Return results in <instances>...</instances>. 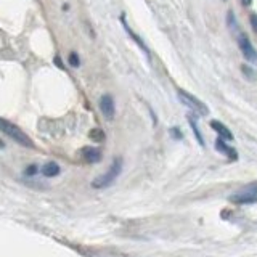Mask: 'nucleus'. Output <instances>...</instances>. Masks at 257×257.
Here are the masks:
<instances>
[{
  "label": "nucleus",
  "instance_id": "obj_2",
  "mask_svg": "<svg viewBox=\"0 0 257 257\" xmlns=\"http://www.w3.org/2000/svg\"><path fill=\"white\" fill-rule=\"evenodd\" d=\"M121 171H123V159L114 158L110 169H108L105 174L98 175V177L92 182V187L97 188V190H103V188H108L110 185H113L114 180H116L121 175Z\"/></svg>",
  "mask_w": 257,
  "mask_h": 257
},
{
  "label": "nucleus",
  "instance_id": "obj_19",
  "mask_svg": "<svg viewBox=\"0 0 257 257\" xmlns=\"http://www.w3.org/2000/svg\"><path fill=\"white\" fill-rule=\"evenodd\" d=\"M172 132L175 133V138H180V132H179V128H172Z\"/></svg>",
  "mask_w": 257,
  "mask_h": 257
},
{
  "label": "nucleus",
  "instance_id": "obj_20",
  "mask_svg": "<svg viewBox=\"0 0 257 257\" xmlns=\"http://www.w3.org/2000/svg\"><path fill=\"white\" fill-rule=\"evenodd\" d=\"M241 2H243V5H245V6H248V5H251L253 0H241Z\"/></svg>",
  "mask_w": 257,
  "mask_h": 257
},
{
  "label": "nucleus",
  "instance_id": "obj_16",
  "mask_svg": "<svg viewBox=\"0 0 257 257\" xmlns=\"http://www.w3.org/2000/svg\"><path fill=\"white\" fill-rule=\"evenodd\" d=\"M37 172H39V167L36 164H31L29 167H26V171H24V174L28 175V177H32V175H36Z\"/></svg>",
  "mask_w": 257,
  "mask_h": 257
},
{
  "label": "nucleus",
  "instance_id": "obj_11",
  "mask_svg": "<svg viewBox=\"0 0 257 257\" xmlns=\"http://www.w3.org/2000/svg\"><path fill=\"white\" fill-rule=\"evenodd\" d=\"M40 172H42L44 177H57V175L60 174V166L57 164V162H47V164L42 166V169H40Z\"/></svg>",
  "mask_w": 257,
  "mask_h": 257
},
{
  "label": "nucleus",
  "instance_id": "obj_17",
  "mask_svg": "<svg viewBox=\"0 0 257 257\" xmlns=\"http://www.w3.org/2000/svg\"><path fill=\"white\" fill-rule=\"evenodd\" d=\"M249 19H251V26H253V31L257 34V15H256V13H253V15H251V18H249Z\"/></svg>",
  "mask_w": 257,
  "mask_h": 257
},
{
  "label": "nucleus",
  "instance_id": "obj_4",
  "mask_svg": "<svg viewBox=\"0 0 257 257\" xmlns=\"http://www.w3.org/2000/svg\"><path fill=\"white\" fill-rule=\"evenodd\" d=\"M230 201L235 202V204H254V202H257V182L245 187L238 193L232 194Z\"/></svg>",
  "mask_w": 257,
  "mask_h": 257
},
{
  "label": "nucleus",
  "instance_id": "obj_6",
  "mask_svg": "<svg viewBox=\"0 0 257 257\" xmlns=\"http://www.w3.org/2000/svg\"><path fill=\"white\" fill-rule=\"evenodd\" d=\"M100 111L101 114L108 119L111 121L116 116V105H114V98L111 95H103L100 100Z\"/></svg>",
  "mask_w": 257,
  "mask_h": 257
},
{
  "label": "nucleus",
  "instance_id": "obj_18",
  "mask_svg": "<svg viewBox=\"0 0 257 257\" xmlns=\"http://www.w3.org/2000/svg\"><path fill=\"white\" fill-rule=\"evenodd\" d=\"M241 69H243V71H245V74H246V76H249V77H251V79H254V74H253V69H249V67H248L246 64H245V66H243V67H241Z\"/></svg>",
  "mask_w": 257,
  "mask_h": 257
},
{
  "label": "nucleus",
  "instance_id": "obj_13",
  "mask_svg": "<svg viewBox=\"0 0 257 257\" xmlns=\"http://www.w3.org/2000/svg\"><path fill=\"white\" fill-rule=\"evenodd\" d=\"M89 137L93 140V141H103L105 140V132L101 130V128H92L90 130V133H89Z\"/></svg>",
  "mask_w": 257,
  "mask_h": 257
},
{
  "label": "nucleus",
  "instance_id": "obj_12",
  "mask_svg": "<svg viewBox=\"0 0 257 257\" xmlns=\"http://www.w3.org/2000/svg\"><path fill=\"white\" fill-rule=\"evenodd\" d=\"M188 124H190L192 130H193V133H194V137H196V140H198V143H199L201 146H204V138H202L199 128H198V126H196V121H194L192 116H188Z\"/></svg>",
  "mask_w": 257,
  "mask_h": 257
},
{
  "label": "nucleus",
  "instance_id": "obj_14",
  "mask_svg": "<svg viewBox=\"0 0 257 257\" xmlns=\"http://www.w3.org/2000/svg\"><path fill=\"white\" fill-rule=\"evenodd\" d=\"M67 63H69L72 67H77L80 64V60H79V55L76 52H71L69 57H67Z\"/></svg>",
  "mask_w": 257,
  "mask_h": 257
},
{
  "label": "nucleus",
  "instance_id": "obj_10",
  "mask_svg": "<svg viewBox=\"0 0 257 257\" xmlns=\"http://www.w3.org/2000/svg\"><path fill=\"white\" fill-rule=\"evenodd\" d=\"M211 127H212L214 130L217 132L224 140H227V141L233 140V133H232V130H230V128H228L225 124H222V123H219V121L214 119V121H211Z\"/></svg>",
  "mask_w": 257,
  "mask_h": 257
},
{
  "label": "nucleus",
  "instance_id": "obj_7",
  "mask_svg": "<svg viewBox=\"0 0 257 257\" xmlns=\"http://www.w3.org/2000/svg\"><path fill=\"white\" fill-rule=\"evenodd\" d=\"M80 156H82L85 162H89V164H95V162H100L101 159V151L93 146H84L80 150Z\"/></svg>",
  "mask_w": 257,
  "mask_h": 257
},
{
  "label": "nucleus",
  "instance_id": "obj_5",
  "mask_svg": "<svg viewBox=\"0 0 257 257\" xmlns=\"http://www.w3.org/2000/svg\"><path fill=\"white\" fill-rule=\"evenodd\" d=\"M238 47H240V50L243 53V57H245V60H248V62H251V63L257 62V52H256V49L251 44V40H249V37L246 36L245 32L238 34Z\"/></svg>",
  "mask_w": 257,
  "mask_h": 257
},
{
  "label": "nucleus",
  "instance_id": "obj_21",
  "mask_svg": "<svg viewBox=\"0 0 257 257\" xmlns=\"http://www.w3.org/2000/svg\"><path fill=\"white\" fill-rule=\"evenodd\" d=\"M55 63H57L60 67H63V66H62V62H60V57H57V58H55Z\"/></svg>",
  "mask_w": 257,
  "mask_h": 257
},
{
  "label": "nucleus",
  "instance_id": "obj_15",
  "mask_svg": "<svg viewBox=\"0 0 257 257\" xmlns=\"http://www.w3.org/2000/svg\"><path fill=\"white\" fill-rule=\"evenodd\" d=\"M227 21H228V26L230 28H236V18H235V13L230 10L228 13H227Z\"/></svg>",
  "mask_w": 257,
  "mask_h": 257
},
{
  "label": "nucleus",
  "instance_id": "obj_8",
  "mask_svg": "<svg viewBox=\"0 0 257 257\" xmlns=\"http://www.w3.org/2000/svg\"><path fill=\"white\" fill-rule=\"evenodd\" d=\"M121 23H123V26H124V29L127 31V34H128V37H130V39H133L135 40V44H137L138 47H140V50L141 52H143L145 53V55H146V58L148 60H150L151 58V55H150V50H148V47H146V44L143 42V40H141L138 36H137V34H135L130 28H128V26H127V21H126V18H124V15L123 16H121Z\"/></svg>",
  "mask_w": 257,
  "mask_h": 257
},
{
  "label": "nucleus",
  "instance_id": "obj_1",
  "mask_svg": "<svg viewBox=\"0 0 257 257\" xmlns=\"http://www.w3.org/2000/svg\"><path fill=\"white\" fill-rule=\"evenodd\" d=\"M0 132L5 133L6 137L11 138L13 141H16L18 145L26 146V148H34L32 140H31V138L28 137V135H26L16 124L10 123L8 119L0 118Z\"/></svg>",
  "mask_w": 257,
  "mask_h": 257
},
{
  "label": "nucleus",
  "instance_id": "obj_9",
  "mask_svg": "<svg viewBox=\"0 0 257 257\" xmlns=\"http://www.w3.org/2000/svg\"><path fill=\"white\" fill-rule=\"evenodd\" d=\"M225 141H227V140H224L222 137L217 138V141H215V148H217V151L224 153L230 161H236V159H238V153H236L235 148L228 146V145L225 143Z\"/></svg>",
  "mask_w": 257,
  "mask_h": 257
},
{
  "label": "nucleus",
  "instance_id": "obj_3",
  "mask_svg": "<svg viewBox=\"0 0 257 257\" xmlns=\"http://www.w3.org/2000/svg\"><path fill=\"white\" fill-rule=\"evenodd\" d=\"M177 95H179V100L184 103L187 108H190L192 111H194L198 116H207V113H209V108L202 103V101L199 98H196L194 95H192L190 92H187V90H182L179 89L177 90Z\"/></svg>",
  "mask_w": 257,
  "mask_h": 257
}]
</instances>
